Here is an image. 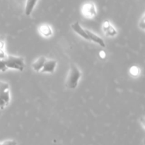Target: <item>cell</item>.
<instances>
[{
	"mask_svg": "<svg viewBox=\"0 0 145 145\" xmlns=\"http://www.w3.org/2000/svg\"><path fill=\"white\" fill-rule=\"evenodd\" d=\"M129 72H130V74L133 77H137L140 75V70L138 67L134 65V66H132L131 68H130V71H129Z\"/></svg>",
	"mask_w": 145,
	"mask_h": 145,
	"instance_id": "obj_13",
	"label": "cell"
},
{
	"mask_svg": "<svg viewBox=\"0 0 145 145\" xmlns=\"http://www.w3.org/2000/svg\"><path fill=\"white\" fill-rule=\"evenodd\" d=\"M102 30L104 34L109 37H114L117 35L118 31L109 21H105L102 26Z\"/></svg>",
	"mask_w": 145,
	"mask_h": 145,
	"instance_id": "obj_6",
	"label": "cell"
},
{
	"mask_svg": "<svg viewBox=\"0 0 145 145\" xmlns=\"http://www.w3.org/2000/svg\"><path fill=\"white\" fill-rule=\"evenodd\" d=\"M38 0H26L25 6V14L26 16H30L32 14L35 5Z\"/></svg>",
	"mask_w": 145,
	"mask_h": 145,
	"instance_id": "obj_12",
	"label": "cell"
},
{
	"mask_svg": "<svg viewBox=\"0 0 145 145\" xmlns=\"http://www.w3.org/2000/svg\"><path fill=\"white\" fill-rule=\"evenodd\" d=\"M4 62L7 69L11 68L23 71L25 68V61L22 57L7 55L4 59Z\"/></svg>",
	"mask_w": 145,
	"mask_h": 145,
	"instance_id": "obj_2",
	"label": "cell"
},
{
	"mask_svg": "<svg viewBox=\"0 0 145 145\" xmlns=\"http://www.w3.org/2000/svg\"><path fill=\"white\" fill-rule=\"evenodd\" d=\"M38 31H39L40 34L45 38L50 37L53 34L52 28L48 24H43V25L40 26L38 28Z\"/></svg>",
	"mask_w": 145,
	"mask_h": 145,
	"instance_id": "obj_11",
	"label": "cell"
},
{
	"mask_svg": "<svg viewBox=\"0 0 145 145\" xmlns=\"http://www.w3.org/2000/svg\"><path fill=\"white\" fill-rule=\"evenodd\" d=\"M86 34H87L88 36V41H91L93 42L96 43V44H99L100 46L103 47V48L106 47V44H105L104 41L100 36H99L98 35L95 34L94 33L91 32V31L88 29H86Z\"/></svg>",
	"mask_w": 145,
	"mask_h": 145,
	"instance_id": "obj_8",
	"label": "cell"
},
{
	"mask_svg": "<svg viewBox=\"0 0 145 145\" xmlns=\"http://www.w3.org/2000/svg\"><path fill=\"white\" fill-rule=\"evenodd\" d=\"M57 61L55 60H46V61L44 63L43 67L40 72L52 73L55 71Z\"/></svg>",
	"mask_w": 145,
	"mask_h": 145,
	"instance_id": "obj_7",
	"label": "cell"
},
{
	"mask_svg": "<svg viewBox=\"0 0 145 145\" xmlns=\"http://www.w3.org/2000/svg\"><path fill=\"white\" fill-rule=\"evenodd\" d=\"M10 87L8 82L0 80V109H3L10 102Z\"/></svg>",
	"mask_w": 145,
	"mask_h": 145,
	"instance_id": "obj_3",
	"label": "cell"
},
{
	"mask_svg": "<svg viewBox=\"0 0 145 145\" xmlns=\"http://www.w3.org/2000/svg\"><path fill=\"white\" fill-rule=\"evenodd\" d=\"M0 145H17V142L15 140H6L0 143Z\"/></svg>",
	"mask_w": 145,
	"mask_h": 145,
	"instance_id": "obj_14",
	"label": "cell"
},
{
	"mask_svg": "<svg viewBox=\"0 0 145 145\" xmlns=\"http://www.w3.org/2000/svg\"><path fill=\"white\" fill-rule=\"evenodd\" d=\"M71 27H72V28L73 29V31H74L75 33H76L78 35H79L81 37L84 38V39L88 40V36L87 34H86V29L84 28L78 21L73 23V24L71 25Z\"/></svg>",
	"mask_w": 145,
	"mask_h": 145,
	"instance_id": "obj_9",
	"label": "cell"
},
{
	"mask_svg": "<svg viewBox=\"0 0 145 145\" xmlns=\"http://www.w3.org/2000/svg\"><path fill=\"white\" fill-rule=\"evenodd\" d=\"M139 26L142 30L145 29V18H144V14H143L142 18H140V22H139Z\"/></svg>",
	"mask_w": 145,
	"mask_h": 145,
	"instance_id": "obj_15",
	"label": "cell"
},
{
	"mask_svg": "<svg viewBox=\"0 0 145 145\" xmlns=\"http://www.w3.org/2000/svg\"><path fill=\"white\" fill-rule=\"evenodd\" d=\"M46 58L45 56H40L35 60L32 63V68L35 72H40L43 67L44 63L46 61Z\"/></svg>",
	"mask_w": 145,
	"mask_h": 145,
	"instance_id": "obj_10",
	"label": "cell"
},
{
	"mask_svg": "<svg viewBox=\"0 0 145 145\" xmlns=\"http://www.w3.org/2000/svg\"><path fill=\"white\" fill-rule=\"evenodd\" d=\"M4 46H5L4 38L0 36V71H2V72H5L7 70L5 62H4V59L7 56V53L4 50Z\"/></svg>",
	"mask_w": 145,
	"mask_h": 145,
	"instance_id": "obj_5",
	"label": "cell"
},
{
	"mask_svg": "<svg viewBox=\"0 0 145 145\" xmlns=\"http://www.w3.org/2000/svg\"><path fill=\"white\" fill-rule=\"evenodd\" d=\"M82 76V72L74 63H70L66 78V86L69 89H75L77 87Z\"/></svg>",
	"mask_w": 145,
	"mask_h": 145,
	"instance_id": "obj_1",
	"label": "cell"
},
{
	"mask_svg": "<svg viewBox=\"0 0 145 145\" xmlns=\"http://www.w3.org/2000/svg\"><path fill=\"white\" fill-rule=\"evenodd\" d=\"M99 56H100V58H102V59H104V58H106V52H105L104 51H100V52H99Z\"/></svg>",
	"mask_w": 145,
	"mask_h": 145,
	"instance_id": "obj_16",
	"label": "cell"
},
{
	"mask_svg": "<svg viewBox=\"0 0 145 145\" xmlns=\"http://www.w3.org/2000/svg\"><path fill=\"white\" fill-rule=\"evenodd\" d=\"M82 14L86 18H93L97 14L96 5L93 2H87L82 7Z\"/></svg>",
	"mask_w": 145,
	"mask_h": 145,
	"instance_id": "obj_4",
	"label": "cell"
}]
</instances>
